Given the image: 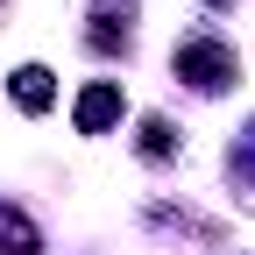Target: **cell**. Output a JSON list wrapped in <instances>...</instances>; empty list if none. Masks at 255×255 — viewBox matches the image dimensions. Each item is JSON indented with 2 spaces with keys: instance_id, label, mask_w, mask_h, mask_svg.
Instances as JSON below:
<instances>
[{
  "instance_id": "277c9868",
  "label": "cell",
  "mask_w": 255,
  "mask_h": 255,
  "mask_svg": "<svg viewBox=\"0 0 255 255\" xmlns=\"http://www.w3.org/2000/svg\"><path fill=\"white\" fill-rule=\"evenodd\" d=\"M0 255H43V234L28 227V213L0 206Z\"/></svg>"
},
{
  "instance_id": "6da1fadb",
  "label": "cell",
  "mask_w": 255,
  "mask_h": 255,
  "mask_svg": "<svg viewBox=\"0 0 255 255\" xmlns=\"http://www.w3.org/2000/svg\"><path fill=\"white\" fill-rule=\"evenodd\" d=\"M177 78H191V85H199V92H220V85H227L234 78V50L227 43H177Z\"/></svg>"
},
{
  "instance_id": "7a4b0ae2",
  "label": "cell",
  "mask_w": 255,
  "mask_h": 255,
  "mask_svg": "<svg viewBox=\"0 0 255 255\" xmlns=\"http://www.w3.org/2000/svg\"><path fill=\"white\" fill-rule=\"evenodd\" d=\"M121 107H128V100H121V85H114V78L85 85V92H78V135H107V128L121 121Z\"/></svg>"
},
{
  "instance_id": "3957f363",
  "label": "cell",
  "mask_w": 255,
  "mask_h": 255,
  "mask_svg": "<svg viewBox=\"0 0 255 255\" xmlns=\"http://www.w3.org/2000/svg\"><path fill=\"white\" fill-rule=\"evenodd\" d=\"M14 100H21V114H50L57 85H50V71H43V64H21V71H14Z\"/></svg>"
},
{
  "instance_id": "8992f818",
  "label": "cell",
  "mask_w": 255,
  "mask_h": 255,
  "mask_svg": "<svg viewBox=\"0 0 255 255\" xmlns=\"http://www.w3.org/2000/svg\"><path fill=\"white\" fill-rule=\"evenodd\" d=\"M206 7H227V0H206Z\"/></svg>"
},
{
  "instance_id": "5b68a950",
  "label": "cell",
  "mask_w": 255,
  "mask_h": 255,
  "mask_svg": "<svg viewBox=\"0 0 255 255\" xmlns=\"http://www.w3.org/2000/svg\"><path fill=\"white\" fill-rule=\"evenodd\" d=\"M170 121H142V156H170Z\"/></svg>"
}]
</instances>
